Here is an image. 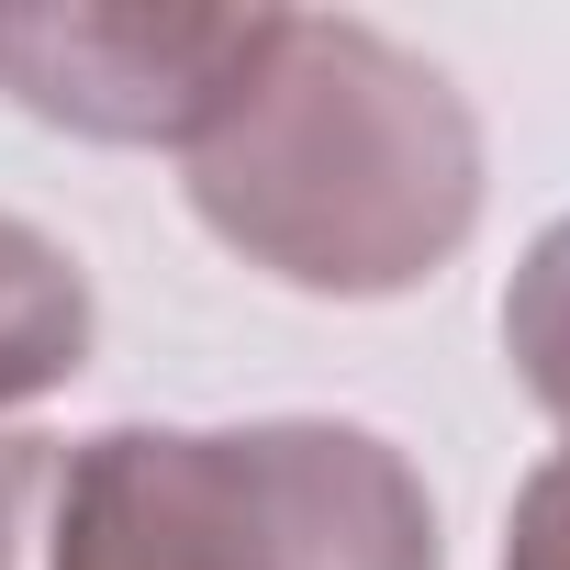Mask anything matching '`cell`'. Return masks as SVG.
Listing matches in <instances>:
<instances>
[{"instance_id": "cell-1", "label": "cell", "mask_w": 570, "mask_h": 570, "mask_svg": "<svg viewBox=\"0 0 570 570\" xmlns=\"http://www.w3.org/2000/svg\"><path fill=\"white\" fill-rule=\"evenodd\" d=\"M179 168L202 235L314 303L425 292L481 224L470 90L358 12H279Z\"/></svg>"}, {"instance_id": "cell-2", "label": "cell", "mask_w": 570, "mask_h": 570, "mask_svg": "<svg viewBox=\"0 0 570 570\" xmlns=\"http://www.w3.org/2000/svg\"><path fill=\"white\" fill-rule=\"evenodd\" d=\"M46 570H448V537L381 425H101L57 470Z\"/></svg>"}, {"instance_id": "cell-3", "label": "cell", "mask_w": 570, "mask_h": 570, "mask_svg": "<svg viewBox=\"0 0 570 570\" xmlns=\"http://www.w3.org/2000/svg\"><path fill=\"white\" fill-rule=\"evenodd\" d=\"M268 23V0H0V90L57 135L190 157Z\"/></svg>"}, {"instance_id": "cell-4", "label": "cell", "mask_w": 570, "mask_h": 570, "mask_svg": "<svg viewBox=\"0 0 570 570\" xmlns=\"http://www.w3.org/2000/svg\"><path fill=\"white\" fill-rule=\"evenodd\" d=\"M90 336H101L90 268H79L46 224L0 213V414L68 392V381L90 370Z\"/></svg>"}, {"instance_id": "cell-5", "label": "cell", "mask_w": 570, "mask_h": 570, "mask_svg": "<svg viewBox=\"0 0 570 570\" xmlns=\"http://www.w3.org/2000/svg\"><path fill=\"white\" fill-rule=\"evenodd\" d=\"M503 370H514V392L537 403V414H559L570 425V213L514 257V279H503Z\"/></svg>"}, {"instance_id": "cell-6", "label": "cell", "mask_w": 570, "mask_h": 570, "mask_svg": "<svg viewBox=\"0 0 570 570\" xmlns=\"http://www.w3.org/2000/svg\"><path fill=\"white\" fill-rule=\"evenodd\" d=\"M57 436H0V570H46V525H57Z\"/></svg>"}, {"instance_id": "cell-7", "label": "cell", "mask_w": 570, "mask_h": 570, "mask_svg": "<svg viewBox=\"0 0 570 570\" xmlns=\"http://www.w3.org/2000/svg\"><path fill=\"white\" fill-rule=\"evenodd\" d=\"M503 570H570V448H548V459L514 481V514H503Z\"/></svg>"}]
</instances>
